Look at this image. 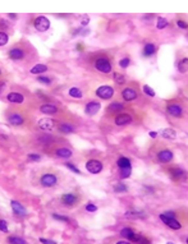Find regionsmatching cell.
Returning <instances> with one entry per match:
<instances>
[{"label": "cell", "mask_w": 188, "mask_h": 244, "mask_svg": "<svg viewBox=\"0 0 188 244\" xmlns=\"http://www.w3.org/2000/svg\"><path fill=\"white\" fill-rule=\"evenodd\" d=\"M95 68H96L99 72L105 73V74L111 72V64H110L109 59H106V58H99V59H96Z\"/></svg>", "instance_id": "cell-1"}, {"label": "cell", "mask_w": 188, "mask_h": 244, "mask_svg": "<svg viewBox=\"0 0 188 244\" xmlns=\"http://www.w3.org/2000/svg\"><path fill=\"white\" fill-rule=\"evenodd\" d=\"M33 26H35V28L40 32H45L46 30H49V27H50V21L44 17V16H40L35 19L33 22Z\"/></svg>", "instance_id": "cell-2"}, {"label": "cell", "mask_w": 188, "mask_h": 244, "mask_svg": "<svg viewBox=\"0 0 188 244\" xmlns=\"http://www.w3.org/2000/svg\"><path fill=\"white\" fill-rule=\"evenodd\" d=\"M96 95L100 99L109 100L110 97H113V95H114V88L110 87V86H101L96 90Z\"/></svg>", "instance_id": "cell-3"}, {"label": "cell", "mask_w": 188, "mask_h": 244, "mask_svg": "<svg viewBox=\"0 0 188 244\" xmlns=\"http://www.w3.org/2000/svg\"><path fill=\"white\" fill-rule=\"evenodd\" d=\"M86 169L92 174H99L102 170V164L99 160H88L86 164Z\"/></svg>", "instance_id": "cell-4"}, {"label": "cell", "mask_w": 188, "mask_h": 244, "mask_svg": "<svg viewBox=\"0 0 188 244\" xmlns=\"http://www.w3.org/2000/svg\"><path fill=\"white\" fill-rule=\"evenodd\" d=\"M120 235L124 237V238H127V239H129L131 242H134V243H138V240H140L141 237H142V235H140V234H137V233H134L133 230L129 229V227L123 229L122 232H120Z\"/></svg>", "instance_id": "cell-5"}, {"label": "cell", "mask_w": 188, "mask_h": 244, "mask_svg": "<svg viewBox=\"0 0 188 244\" xmlns=\"http://www.w3.org/2000/svg\"><path fill=\"white\" fill-rule=\"evenodd\" d=\"M57 182H58V179H57V177L54 174H44L42 177H41V180H40V183H41V185H44V187H54L57 184Z\"/></svg>", "instance_id": "cell-6"}, {"label": "cell", "mask_w": 188, "mask_h": 244, "mask_svg": "<svg viewBox=\"0 0 188 244\" xmlns=\"http://www.w3.org/2000/svg\"><path fill=\"white\" fill-rule=\"evenodd\" d=\"M100 109H101L100 102L91 101V102H88V104L86 105L85 111H86V114H87V115H95L97 111H100Z\"/></svg>", "instance_id": "cell-7"}, {"label": "cell", "mask_w": 188, "mask_h": 244, "mask_svg": "<svg viewBox=\"0 0 188 244\" xmlns=\"http://www.w3.org/2000/svg\"><path fill=\"white\" fill-rule=\"evenodd\" d=\"M37 124H38L40 128L44 129V130H51L54 127H55V120L44 118V119H40Z\"/></svg>", "instance_id": "cell-8"}, {"label": "cell", "mask_w": 188, "mask_h": 244, "mask_svg": "<svg viewBox=\"0 0 188 244\" xmlns=\"http://www.w3.org/2000/svg\"><path fill=\"white\" fill-rule=\"evenodd\" d=\"M166 111H168L171 116H176V118H179V116L183 115V109H182L179 105H177V104H171V105H169V106L166 107Z\"/></svg>", "instance_id": "cell-9"}, {"label": "cell", "mask_w": 188, "mask_h": 244, "mask_svg": "<svg viewBox=\"0 0 188 244\" xmlns=\"http://www.w3.org/2000/svg\"><path fill=\"white\" fill-rule=\"evenodd\" d=\"M160 219H161V221H163L164 224H166L170 229H174V230H179L181 227H182V225L176 220V219H169V217H165V216H163L160 213Z\"/></svg>", "instance_id": "cell-10"}, {"label": "cell", "mask_w": 188, "mask_h": 244, "mask_svg": "<svg viewBox=\"0 0 188 244\" xmlns=\"http://www.w3.org/2000/svg\"><path fill=\"white\" fill-rule=\"evenodd\" d=\"M157 160L160 162H169L173 160V152L170 150H161L159 154H157Z\"/></svg>", "instance_id": "cell-11"}, {"label": "cell", "mask_w": 188, "mask_h": 244, "mask_svg": "<svg viewBox=\"0 0 188 244\" xmlns=\"http://www.w3.org/2000/svg\"><path fill=\"white\" fill-rule=\"evenodd\" d=\"M10 206L13 208V212H14L16 215H19V216H26L27 215V210L21 205L19 202L17 201H12L10 202Z\"/></svg>", "instance_id": "cell-12"}, {"label": "cell", "mask_w": 188, "mask_h": 244, "mask_svg": "<svg viewBox=\"0 0 188 244\" xmlns=\"http://www.w3.org/2000/svg\"><path fill=\"white\" fill-rule=\"evenodd\" d=\"M131 121H132V118L128 114H119L115 118V124L116 125H127V124L131 123Z\"/></svg>", "instance_id": "cell-13"}, {"label": "cell", "mask_w": 188, "mask_h": 244, "mask_svg": "<svg viewBox=\"0 0 188 244\" xmlns=\"http://www.w3.org/2000/svg\"><path fill=\"white\" fill-rule=\"evenodd\" d=\"M7 99H8V101H10V102H13V104H22V102L24 101L23 95L17 93V92H10V93H8Z\"/></svg>", "instance_id": "cell-14"}, {"label": "cell", "mask_w": 188, "mask_h": 244, "mask_svg": "<svg viewBox=\"0 0 188 244\" xmlns=\"http://www.w3.org/2000/svg\"><path fill=\"white\" fill-rule=\"evenodd\" d=\"M122 96H123V99L126 101H133L134 99L137 97V92H136V90H133V88H126L122 92Z\"/></svg>", "instance_id": "cell-15"}, {"label": "cell", "mask_w": 188, "mask_h": 244, "mask_svg": "<svg viewBox=\"0 0 188 244\" xmlns=\"http://www.w3.org/2000/svg\"><path fill=\"white\" fill-rule=\"evenodd\" d=\"M62 201H63L64 205H67V206H73L74 203L77 202V197L73 193H65V194L62 196Z\"/></svg>", "instance_id": "cell-16"}, {"label": "cell", "mask_w": 188, "mask_h": 244, "mask_svg": "<svg viewBox=\"0 0 188 244\" xmlns=\"http://www.w3.org/2000/svg\"><path fill=\"white\" fill-rule=\"evenodd\" d=\"M40 111L44 113V114H57L58 113V107L55 105H50V104H46V105H41L40 106Z\"/></svg>", "instance_id": "cell-17"}, {"label": "cell", "mask_w": 188, "mask_h": 244, "mask_svg": "<svg viewBox=\"0 0 188 244\" xmlns=\"http://www.w3.org/2000/svg\"><path fill=\"white\" fill-rule=\"evenodd\" d=\"M9 58L13 60H21L23 58V50L19 47H13L9 51Z\"/></svg>", "instance_id": "cell-18"}, {"label": "cell", "mask_w": 188, "mask_h": 244, "mask_svg": "<svg viewBox=\"0 0 188 244\" xmlns=\"http://www.w3.org/2000/svg\"><path fill=\"white\" fill-rule=\"evenodd\" d=\"M8 121L12 124V125H22L23 124V116H21L19 114H12L9 118H8Z\"/></svg>", "instance_id": "cell-19"}, {"label": "cell", "mask_w": 188, "mask_h": 244, "mask_svg": "<svg viewBox=\"0 0 188 244\" xmlns=\"http://www.w3.org/2000/svg\"><path fill=\"white\" fill-rule=\"evenodd\" d=\"M118 166L120 170H126V169H132V164H131V160L127 159V157H120L118 160Z\"/></svg>", "instance_id": "cell-20"}, {"label": "cell", "mask_w": 188, "mask_h": 244, "mask_svg": "<svg viewBox=\"0 0 188 244\" xmlns=\"http://www.w3.org/2000/svg\"><path fill=\"white\" fill-rule=\"evenodd\" d=\"M57 155L59 157H63V159H69L72 156V150H69V148H67V147H62V148H58V150L55 151Z\"/></svg>", "instance_id": "cell-21"}, {"label": "cell", "mask_w": 188, "mask_h": 244, "mask_svg": "<svg viewBox=\"0 0 188 244\" xmlns=\"http://www.w3.org/2000/svg\"><path fill=\"white\" fill-rule=\"evenodd\" d=\"M170 171H171V177L174 179H183V178H186V171L182 170V169H179V168L171 169Z\"/></svg>", "instance_id": "cell-22"}, {"label": "cell", "mask_w": 188, "mask_h": 244, "mask_svg": "<svg viewBox=\"0 0 188 244\" xmlns=\"http://www.w3.org/2000/svg\"><path fill=\"white\" fill-rule=\"evenodd\" d=\"M155 50H156V46L154 44H147L145 47H143V55L145 56H151L155 54Z\"/></svg>", "instance_id": "cell-23"}, {"label": "cell", "mask_w": 188, "mask_h": 244, "mask_svg": "<svg viewBox=\"0 0 188 244\" xmlns=\"http://www.w3.org/2000/svg\"><path fill=\"white\" fill-rule=\"evenodd\" d=\"M123 110H124L123 104H119V102H113V104H110L109 106H107V111L116 113V111H123Z\"/></svg>", "instance_id": "cell-24"}, {"label": "cell", "mask_w": 188, "mask_h": 244, "mask_svg": "<svg viewBox=\"0 0 188 244\" xmlns=\"http://www.w3.org/2000/svg\"><path fill=\"white\" fill-rule=\"evenodd\" d=\"M46 71H47V66L46 65H44V64H37V65H35L32 69H31V73L32 74H40V73H44Z\"/></svg>", "instance_id": "cell-25"}, {"label": "cell", "mask_w": 188, "mask_h": 244, "mask_svg": "<svg viewBox=\"0 0 188 244\" xmlns=\"http://www.w3.org/2000/svg\"><path fill=\"white\" fill-rule=\"evenodd\" d=\"M161 134H163V137H164V138H168V139H174V138L177 137L176 130H174V129H170V128L164 129Z\"/></svg>", "instance_id": "cell-26"}, {"label": "cell", "mask_w": 188, "mask_h": 244, "mask_svg": "<svg viewBox=\"0 0 188 244\" xmlns=\"http://www.w3.org/2000/svg\"><path fill=\"white\" fill-rule=\"evenodd\" d=\"M178 71L181 73L188 72V58H184V59H182L179 61V64H178Z\"/></svg>", "instance_id": "cell-27"}, {"label": "cell", "mask_w": 188, "mask_h": 244, "mask_svg": "<svg viewBox=\"0 0 188 244\" xmlns=\"http://www.w3.org/2000/svg\"><path fill=\"white\" fill-rule=\"evenodd\" d=\"M126 217L128 219H136V217H145V212H137V211H128L126 213Z\"/></svg>", "instance_id": "cell-28"}, {"label": "cell", "mask_w": 188, "mask_h": 244, "mask_svg": "<svg viewBox=\"0 0 188 244\" xmlns=\"http://www.w3.org/2000/svg\"><path fill=\"white\" fill-rule=\"evenodd\" d=\"M69 95L72 97H76V99H81L83 96V93H82V91H81L79 88H77V87H72L71 90H69Z\"/></svg>", "instance_id": "cell-29"}, {"label": "cell", "mask_w": 188, "mask_h": 244, "mask_svg": "<svg viewBox=\"0 0 188 244\" xmlns=\"http://www.w3.org/2000/svg\"><path fill=\"white\" fill-rule=\"evenodd\" d=\"M73 129H74V128H73L72 125H69V124H60V125H59V130H60L62 133H65V134L72 133Z\"/></svg>", "instance_id": "cell-30"}, {"label": "cell", "mask_w": 188, "mask_h": 244, "mask_svg": "<svg viewBox=\"0 0 188 244\" xmlns=\"http://www.w3.org/2000/svg\"><path fill=\"white\" fill-rule=\"evenodd\" d=\"M8 242H9L10 244H27L26 240L18 238V237H9V238H8Z\"/></svg>", "instance_id": "cell-31"}, {"label": "cell", "mask_w": 188, "mask_h": 244, "mask_svg": "<svg viewBox=\"0 0 188 244\" xmlns=\"http://www.w3.org/2000/svg\"><path fill=\"white\" fill-rule=\"evenodd\" d=\"M114 81L118 85H123L126 82V78H124L123 74H120V73H114Z\"/></svg>", "instance_id": "cell-32"}, {"label": "cell", "mask_w": 188, "mask_h": 244, "mask_svg": "<svg viewBox=\"0 0 188 244\" xmlns=\"http://www.w3.org/2000/svg\"><path fill=\"white\" fill-rule=\"evenodd\" d=\"M168 26V21L165 19V18H157V28L159 30H163V28H165V27Z\"/></svg>", "instance_id": "cell-33"}, {"label": "cell", "mask_w": 188, "mask_h": 244, "mask_svg": "<svg viewBox=\"0 0 188 244\" xmlns=\"http://www.w3.org/2000/svg\"><path fill=\"white\" fill-rule=\"evenodd\" d=\"M52 217L58 220V221H63V222H69V219L67 216H63V215H58V213H52Z\"/></svg>", "instance_id": "cell-34"}, {"label": "cell", "mask_w": 188, "mask_h": 244, "mask_svg": "<svg viewBox=\"0 0 188 244\" xmlns=\"http://www.w3.org/2000/svg\"><path fill=\"white\" fill-rule=\"evenodd\" d=\"M143 92H145L146 95H149V96H151V97H154L155 95H156V93H155V91H154L150 86H147V85H145V86H143Z\"/></svg>", "instance_id": "cell-35"}, {"label": "cell", "mask_w": 188, "mask_h": 244, "mask_svg": "<svg viewBox=\"0 0 188 244\" xmlns=\"http://www.w3.org/2000/svg\"><path fill=\"white\" fill-rule=\"evenodd\" d=\"M8 40H9V37H8L7 33L0 32V46H4V45L8 42Z\"/></svg>", "instance_id": "cell-36"}, {"label": "cell", "mask_w": 188, "mask_h": 244, "mask_svg": "<svg viewBox=\"0 0 188 244\" xmlns=\"http://www.w3.org/2000/svg\"><path fill=\"white\" fill-rule=\"evenodd\" d=\"M37 81H38L40 83H44V85H51V82H52L50 78H47V77H41V76L37 78Z\"/></svg>", "instance_id": "cell-37"}, {"label": "cell", "mask_w": 188, "mask_h": 244, "mask_svg": "<svg viewBox=\"0 0 188 244\" xmlns=\"http://www.w3.org/2000/svg\"><path fill=\"white\" fill-rule=\"evenodd\" d=\"M115 192L120 193V192H127V187L123 183H118V185L115 187Z\"/></svg>", "instance_id": "cell-38"}, {"label": "cell", "mask_w": 188, "mask_h": 244, "mask_svg": "<svg viewBox=\"0 0 188 244\" xmlns=\"http://www.w3.org/2000/svg\"><path fill=\"white\" fill-rule=\"evenodd\" d=\"M0 232L8 233V224L5 220H0Z\"/></svg>", "instance_id": "cell-39"}, {"label": "cell", "mask_w": 188, "mask_h": 244, "mask_svg": "<svg viewBox=\"0 0 188 244\" xmlns=\"http://www.w3.org/2000/svg\"><path fill=\"white\" fill-rule=\"evenodd\" d=\"M129 63H131V60L128 58H124V59H122V60L119 61V65L122 66V68H127L129 65Z\"/></svg>", "instance_id": "cell-40"}, {"label": "cell", "mask_w": 188, "mask_h": 244, "mask_svg": "<svg viewBox=\"0 0 188 244\" xmlns=\"http://www.w3.org/2000/svg\"><path fill=\"white\" fill-rule=\"evenodd\" d=\"M177 26L179 27V28H182V30L188 28V24H187L184 21H181V19H178V21H177Z\"/></svg>", "instance_id": "cell-41"}, {"label": "cell", "mask_w": 188, "mask_h": 244, "mask_svg": "<svg viewBox=\"0 0 188 244\" xmlns=\"http://www.w3.org/2000/svg\"><path fill=\"white\" fill-rule=\"evenodd\" d=\"M65 165H67V168H68V169H71V170H73V171H74L76 174H81V173H79V170H78V169H77V168H76V166H74L73 164H71V162H67V164H65Z\"/></svg>", "instance_id": "cell-42"}, {"label": "cell", "mask_w": 188, "mask_h": 244, "mask_svg": "<svg viewBox=\"0 0 188 244\" xmlns=\"http://www.w3.org/2000/svg\"><path fill=\"white\" fill-rule=\"evenodd\" d=\"M86 210H87L88 212H95V211L97 210V207H96L95 205H92V203H88V205L86 206Z\"/></svg>", "instance_id": "cell-43"}, {"label": "cell", "mask_w": 188, "mask_h": 244, "mask_svg": "<svg viewBox=\"0 0 188 244\" xmlns=\"http://www.w3.org/2000/svg\"><path fill=\"white\" fill-rule=\"evenodd\" d=\"M161 215H163V216H165V217H169V219H174V217H176V213H174V212H171V211L163 212Z\"/></svg>", "instance_id": "cell-44"}, {"label": "cell", "mask_w": 188, "mask_h": 244, "mask_svg": "<svg viewBox=\"0 0 188 244\" xmlns=\"http://www.w3.org/2000/svg\"><path fill=\"white\" fill-rule=\"evenodd\" d=\"M40 242H41L42 244H57V242L49 240V239H45V238H40Z\"/></svg>", "instance_id": "cell-45"}, {"label": "cell", "mask_w": 188, "mask_h": 244, "mask_svg": "<svg viewBox=\"0 0 188 244\" xmlns=\"http://www.w3.org/2000/svg\"><path fill=\"white\" fill-rule=\"evenodd\" d=\"M28 159L31 160V161H38L40 159H41V157H40L38 155H35V154H31L30 156H28Z\"/></svg>", "instance_id": "cell-46"}, {"label": "cell", "mask_w": 188, "mask_h": 244, "mask_svg": "<svg viewBox=\"0 0 188 244\" xmlns=\"http://www.w3.org/2000/svg\"><path fill=\"white\" fill-rule=\"evenodd\" d=\"M88 22H90V19H88V17L86 16V17H83V21H82V24L83 26H86V24H88Z\"/></svg>", "instance_id": "cell-47"}, {"label": "cell", "mask_w": 188, "mask_h": 244, "mask_svg": "<svg viewBox=\"0 0 188 244\" xmlns=\"http://www.w3.org/2000/svg\"><path fill=\"white\" fill-rule=\"evenodd\" d=\"M150 137H152V138L157 137V133H156V132H150Z\"/></svg>", "instance_id": "cell-48"}, {"label": "cell", "mask_w": 188, "mask_h": 244, "mask_svg": "<svg viewBox=\"0 0 188 244\" xmlns=\"http://www.w3.org/2000/svg\"><path fill=\"white\" fill-rule=\"evenodd\" d=\"M116 244H131V243H128V242H124V240H120V242H118Z\"/></svg>", "instance_id": "cell-49"}, {"label": "cell", "mask_w": 188, "mask_h": 244, "mask_svg": "<svg viewBox=\"0 0 188 244\" xmlns=\"http://www.w3.org/2000/svg\"><path fill=\"white\" fill-rule=\"evenodd\" d=\"M3 87H4V83L2 82V83H0V91H2V90H3Z\"/></svg>", "instance_id": "cell-50"}, {"label": "cell", "mask_w": 188, "mask_h": 244, "mask_svg": "<svg viewBox=\"0 0 188 244\" xmlns=\"http://www.w3.org/2000/svg\"><path fill=\"white\" fill-rule=\"evenodd\" d=\"M166 244H174V243H171V242H168V243H166Z\"/></svg>", "instance_id": "cell-51"}, {"label": "cell", "mask_w": 188, "mask_h": 244, "mask_svg": "<svg viewBox=\"0 0 188 244\" xmlns=\"http://www.w3.org/2000/svg\"><path fill=\"white\" fill-rule=\"evenodd\" d=\"M187 244H188V239H187Z\"/></svg>", "instance_id": "cell-52"}, {"label": "cell", "mask_w": 188, "mask_h": 244, "mask_svg": "<svg viewBox=\"0 0 188 244\" xmlns=\"http://www.w3.org/2000/svg\"><path fill=\"white\" fill-rule=\"evenodd\" d=\"M0 74H2V71H0Z\"/></svg>", "instance_id": "cell-53"}]
</instances>
